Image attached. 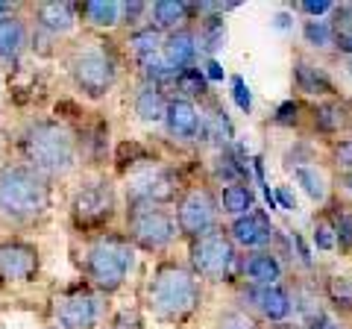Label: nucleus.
Wrapping results in <instances>:
<instances>
[{
  "instance_id": "obj_35",
  "label": "nucleus",
  "mask_w": 352,
  "mask_h": 329,
  "mask_svg": "<svg viewBox=\"0 0 352 329\" xmlns=\"http://www.w3.org/2000/svg\"><path fill=\"white\" fill-rule=\"evenodd\" d=\"M332 224H335V235H338V250L344 256H352V209L340 206L332 217Z\"/></svg>"
},
{
  "instance_id": "obj_50",
  "label": "nucleus",
  "mask_w": 352,
  "mask_h": 329,
  "mask_svg": "<svg viewBox=\"0 0 352 329\" xmlns=\"http://www.w3.org/2000/svg\"><path fill=\"white\" fill-rule=\"evenodd\" d=\"M0 329H3V326H0Z\"/></svg>"
},
{
  "instance_id": "obj_34",
  "label": "nucleus",
  "mask_w": 352,
  "mask_h": 329,
  "mask_svg": "<svg viewBox=\"0 0 352 329\" xmlns=\"http://www.w3.org/2000/svg\"><path fill=\"white\" fill-rule=\"evenodd\" d=\"M329 162H332V168L338 171V177L352 171V136L335 138L332 145H329Z\"/></svg>"
},
{
  "instance_id": "obj_46",
  "label": "nucleus",
  "mask_w": 352,
  "mask_h": 329,
  "mask_svg": "<svg viewBox=\"0 0 352 329\" xmlns=\"http://www.w3.org/2000/svg\"><path fill=\"white\" fill-rule=\"evenodd\" d=\"M273 27H276V30H294V15L279 12L276 18H273Z\"/></svg>"
},
{
  "instance_id": "obj_14",
  "label": "nucleus",
  "mask_w": 352,
  "mask_h": 329,
  "mask_svg": "<svg viewBox=\"0 0 352 329\" xmlns=\"http://www.w3.org/2000/svg\"><path fill=\"white\" fill-rule=\"evenodd\" d=\"M38 268L36 247L24 244V241H9L0 244V277L6 282H27Z\"/></svg>"
},
{
  "instance_id": "obj_1",
  "label": "nucleus",
  "mask_w": 352,
  "mask_h": 329,
  "mask_svg": "<svg viewBox=\"0 0 352 329\" xmlns=\"http://www.w3.org/2000/svg\"><path fill=\"white\" fill-rule=\"evenodd\" d=\"M147 303L162 321H182L200 303V282L197 273L182 265H162L153 273L147 288Z\"/></svg>"
},
{
  "instance_id": "obj_33",
  "label": "nucleus",
  "mask_w": 352,
  "mask_h": 329,
  "mask_svg": "<svg viewBox=\"0 0 352 329\" xmlns=\"http://www.w3.org/2000/svg\"><path fill=\"white\" fill-rule=\"evenodd\" d=\"M332 24H335V53L340 59H349L352 56V18L338 12V6H335Z\"/></svg>"
},
{
  "instance_id": "obj_41",
  "label": "nucleus",
  "mask_w": 352,
  "mask_h": 329,
  "mask_svg": "<svg viewBox=\"0 0 352 329\" xmlns=\"http://www.w3.org/2000/svg\"><path fill=\"white\" fill-rule=\"evenodd\" d=\"M291 244L296 247V256H300V262L305 268H311L314 262H311V250H308V244H305V238L300 235V233H291Z\"/></svg>"
},
{
  "instance_id": "obj_25",
  "label": "nucleus",
  "mask_w": 352,
  "mask_h": 329,
  "mask_svg": "<svg viewBox=\"0 0 352 329\" xmlns=\"http://www.w3.org/2000/svg\"><path fill=\"white\" fill-rule=\"evenodd\" d=\"M38 24L44 27V30H50V32H68L71 27H74V12H76V6L74 3H41L38 9Z\"/></svg>"
},
{
  "instance_id": "obj_11",
  "label": "nucleus",
  "mask_w": 352,
  "mask_h": 329,
  "mask_svg": "<svg viewBox=\"0 0 352 329\" xmlns=\"http://www.w3.org/2000/svg\"><path fill=\"white\" fill-rule=\"evenodd\" d=\"M115 209V194L109 182H91L74 197V217L80 224H103Z\"/></svg>"
},
{
  "instance_id": "obj_8",
  "label": "nucleus",
  "mask_w": 352,
  "mask_h": 329,
  "mask_svg": "<svg viewBox=\"0 0 352 329\" xmlns=\"http://www.w3.org/2000/svg\"><path fill=\"white\" fill-rule=\"evenodd\" d=\"M217 217H220V200L212 194V189L206 185H194L179 197V206H176V224L185 235L200 238L206 233H214L217 229Z\"/></svg>"
},
{
  "instance_id": "obj_37",
  "label": "nucleus",
  "mask_w": 352,
  "mask_h": 329,
  "mask_svg": "<svg viewBox=\"0 0 352 329\" xmlns=\"http://www.w3.org/2000/svg\"><path fill=\"white\" fill-rule=\"evenodd\" d=\"M338 3H329V0H311V3H294L296 12H305L308 21H323L326 15H335Z\"/></svg>"
},
{
  "instance_id": "obj_16",
  "label": "nucleus",
  "mask_w": 352,
  "mask_h": 329,
  "mask_svg": "<svg viewBox=\"0 0 352 329\" xmlns=\"http://www.w3.org/2000/svg\"><path fill=\"white\" fill-rule=\"evenodd\" d=\"M56 329H91L97 323V300L88 291H74L56 303Z\"/></svg>"
},
{
  "instance_id": "obj_22",
  "label": "nucleus",
  "mask_w": 352,
  "mask_h": 329,
  "mask_svg": "<svg viewBox=\"0 0 352 329\" xmlns=\"http://www.w3.org/2000/svg\"><path fill=\"white\" fill-rule=\"evenodd\" d=\"M323 297L332 306V312L340 317L352 315V279L344 273H329L323 282Z\"/></svg>"
},
{
  "instance_id": "obj_42",
  "label": "nucleus",
  "mask_w": 352,
  "mask_h": 329,
  "mask_svg": "<svg viewBox=\"0 0 352 329\" xmlns=\"http://www.w3.org/2000/svg\"><path fill=\"white\" fill-rule=\"evenodd\" d=\"M276 200L285 212H296V197L291 191V185H276Z\"/></svg>"
},
{
  "instance_id": "obj_47",
  "label": "nucleus",
  "mask_w": 352,
  "mask_h": 329,
  "mask_svg": "<svg viewBox=\"0 0 352 329\" xmlns=\"http://www.w3.org/2000/svg\"><path fill=\"white\" fill-rule=\"evenodd\" d=\"M338 185H340V191H344L346 197H352V171H349V173H340Z\"/></svg>"
},
{
  "instance_id": "obj_28",
  "label": "nucleus",
  "mask_w": 352,
  "mask_h": 329,
  "mask_svg": "<svg viewBox=\"0 0 352 329\" xmlns=\"http://www.w3.org/2000/svg\"><path fill=\"white\" fill-rule=\"evenodd\" d=\"M126 47L135 53L138 59L153 56V53H162V47H164V32H162L159 27L147 24V27H141V30H135V32H129Z\"/></svg>"
},
{
  "instance_id": "obj_21",
  "label": "nucleus",
  "mask_w": 352,
  "mask_h": 329,
  "mask_svg": "<svg viewBox=\"0 0 352 329\" xmlns=\"http://www.w3.org/2000/svg\"><path fill=\"white\" fill-rule=\"evenodd\" d=\"M168 103L164 100V94L159 85H141V89L135 92V100H132V106H135V115L141 120H147V124H159V120L168 118Z\"/></svg>"
},
{
  "instance_id": "obj_36",
  "label": "nucleus",
  "mask_w": 352,
  "mask_h": 329,
  "mask_svg": "<svg viewBox=\"0 0 352 329\" xmlns=\"http://www.w3.org/2000/svg\"><path fill=\"white\" fill-rule=\"evenodd\" d=\"M214 329H258V323H256V317L247 315V312H241V309H226V312L217 315Z\"/></svg>"
},
{
  "instance_id": "obj_24",
  "label": "nucleus",
  "mask_w": 352,
  "mask_h": 329,
  "mask_svg": "<svg viewBox=\"0 0 352 329\" xmlns=\"http://www.w3.org/2000/svg\"><path fill=\"white\" fill-rule=\"evenodd\" d=\"M220 209H223L229 217H244L250 212H256V194H252L250 185H226L223 191H220Z\"/></svg>"
},
{
  "instance_id": "obj_48",
  "label": "nucleus",
  "mask_w": 352,
  "mask_h": 329,
  "mask_svg": "<svg viewBox=\"0 0 352 329\" xmlns=\"http://www.w3.org/2000/svg\"><path fill=\"white\" fill-rule=\"evenodd\" d=\"M340 71H344V76L352 83V56L349 59H340Z\"/></svg>"
},
{
  "instance_id": "obj_19",
  "label": "nucleus",
  "mask_w": 352,
  "mask_h": 329,
  "mask_svg": "<svg viewBox=\"0 0 352 329\" xmlns=\"http://www.w3.org/2000/svg\"><path fill=\"white\" fill-rule=\"evenodd\" d=\"M197 50H200V45H197V32L182 27V30H173L168 39H164V47H162V56L168 59V65L176 71V76H179L182 71L194 68V59H197Z\"/></svg>"
},
{
  "instance_id": "obj_30",
  "label": "nucleus",
  "mask_w": 352,
  "mask_h": 329,
  "mask_svg": "<svg viewBox=\"0 0 352 329\" xmlns=\"http://www.w3.org/2000/svg\"><path fill=\"white\" fill-rule=\"evenodd\" d=\"M302 39L311 50H335V24L332 21H305L302 24Z\"/></svg>"
},
{
  "instance_id": "obj_32",
  "label": "nucleus",
  "mask_w": 352,
  "mask_h": 329,
  "mask_svg": "<svg viewBox=\"0 0 352 329\" xmlns=\"http://www.w3.org/2000/svg\"><path fill=\"white\" fill-rule=\"evenodd\" d=\"M311 241H314V250L320 253H335L338 250V235H335V224L329 215L314 217V229H311Z\"/></svg>"
},
{
  "instance_id": "obj_2",
  "label": "nucleus",
  "mask_w": 352,
  "mask_h": 329,
  "mask_svg": "<svg viewBox=\"0 0 352 329\" xmlns=\"http://www.w3.org/2000/svg\"><path fill=\"white\" fill-rule=\"evenodd\" d=\"M24 156L32 171L44 173H65L74 164V136L71 129L59 124V120H36L27 127L24 138H21Z\"/></svg>"
},
{
  "instance_id": "obj_43",
  "label": "nucleus",
  "mask_w": 352,
  "mask_h": 329,
  "mask_svg": "<svg viewBox=\"0 0 352 329\" xmlns=\"http://www.w3.org/2000/svg\"><path fill=\"white\" fill-rule=\"evenodd\" d=\"M203 74H206V80H208V83H223V76H226L223 65H220L217 59H206V65H203Z\"/></svg>"
},
{
  "instance_id": "obj_29",
  "label": "nucleus",
  "mask_w": 352,
  "mask_h": 329,
  "mask_svg": "<svg viewBox=\"0 0 352 329\" xmlns=\"http://www.w3.org/2000/svg\"><path fill=\"white\" fill-rule=\"evenodd\" d=\"M197 41H200V47L208 53V59H214V53L226 45V21H223V15H206L203 24H200V36H197Z\"/></svg>"
},
{
  "instance_id": "obj_12",
  "label": "nucleus",
  "mask_w": 352,
  "mask_h": 329,
  "mask_svg": "<svg viewBox=\"0 0 352 329\" xmlns=\"http://www.w3.org/2000/svg\"><path fill=\"white\" fill-rule=\"evenodd\" d=\"M311 127L314 133H320L326 138H344L352 129V106L340 97H332V100H320L311 106Z\"/></svg>"
},
{
  "instance_id": "obj_6",
  "label": "nucleus",
  "mask_w": 352,
  "mask_h": 329,
  "mask_svg": "<svg viewBox=\"0 0 352 329\" xmlns=\"http://www.w3.org/2000/svg\"><path fill=\"white\" fill-rule=\"evenodd\" d=\"M68 68L76 89L88 97H103L115 85V59L100 41H82L74 47Z\"/></svg>"
},
{
  "instance_id": "obj_44",
  "label": "nucleus",
  "mask_w": 352,
  "mask_h": 329,
  "mask_svg": "<svg viewBox=\"0 0 352 329\" xmlns=\"http://www.w3.org/2000/svg\"><path fill=\"white\" fill-rule=\"evenodd\" d=\"M112 329H144V326H141V317L135 312H120L115 317V326Z\"/></svg>"
},
{
  "instance_id": "obj_3",
  "label": "nucleus",
  "mask_w": 352,
  "mask_h": 329,
  "mask_svg": "<svg viewBox=\"0 0 352 329\" xmlns=\"http://www.w3.org/2000/svg\"><path fill=\"white\" fill-rule=\"evenodd\" d=\"M50 191L38 171L24 168V164H9L0 171V212L15 217V221H30L47 209Z\"/></svg>"
},
{
  "instance_id": "obj_26",
  "label": "nucleus",
  "mask_w": 352,
  "mask_h": 329,
  "mask_svg": "<svg viewBox=\"0 0 352 329\" xmlns=\"http://www.w3.org/2000/svg\"><path fill=\"white\" fill-rule=\"evenodd\" d=\"M80 12L94 27H115L124 21L120 18L124 15V3H118V0H88V3L80 6Z\"/></svg>"
},
{
  "instance_id": "obj_27",
  "label": "nucleus",
  "mask_w": 352,
  "mask_h": 329,
  "mask_svg": "<svg viewBox=\"0 0 352 329\" xmlns=\"http://www.w3.org/2000/svg\"><path fill=\"white\" fill-rule=\"evenodd\" d=\"M27 45V30L18 18H0V59H15Z\"/></svg>"
},
{
  "instance_id": "obj_40",
  "label": "nucleus",
  "mask_w": 352,
  "mask_h": 329,
  "mask_svg": "<svg viewBox=\"0 0 352 329\" xmlns=\"http://www.w3.org/2000/svg\"><path fill=\"white\" fill-rule=\"evenodd\" d=\"M308 329H344V323H340V317H338L335 312L320 309L317 315H311V321H308Z\"/></svg>"
},
{
  "instance_id": "obj_4",
  "label": "nucleus",
  "mask_w": 352,
  "mask_h": 329,
  "mask_svg": "<svg viewBox=\"0 0 352 329\" xmlns=\"http://www.w3.org/2000/svg\"><path fill=\"white\" fill-rule=\"evenodd\" d=\"M129 268H132V247L126 238L100 235L91 241L88 256H85V273L97 288H103V291L120 288Z\"/></svg>"
},
{
  "instance_id": "obj_18",
  "label": "nucleus",
  "mask_w": 352,
  "mask_h": 329,
  "mask_svg": "<svg viewBox=\"0 0 352 329\" xmlns=\"http://www.w3.org/2000/svg\"><path fill=\"white\" fill-rule=\"evenodd\" d=\"M164 124H168V133L179 141H194L203 133L200 109L194 106V100H185V97H173L168 103V118H164Z\"/></svg>"
},
{
  "instance_id": "obj_10",
  "label": "nucleus",
  "mask_w": 352,
  "mask_h": 329,
  "mask_svg": "<svg viewBox=\"0 0 352 329\" xmlns=\"http://www.w3.org/2000/svg\"><path fill=\"white\" fill-rule=\"evenodd\" d=\"M294 89L305 97H317V103L338 97L335 76L329 74L326 65L308 56H294Z\"/></svg>"
},
{
  "instance_id": "obj_39",
  "label": "nucleus",
  "mask_w": 352,
  "mask_h": 329,
  "mask_svg": "<svg viewBox=\"0 0 352 329\" xmlns=\"http://www.w3.org/2000/svg\"><path fill=\"white\" fill-rule=\"evenodd\" d=\"M232 100L238 103L241 112L250 115V109H252V94H250V85L244 83V76H232Z\"/></svg>"
},
{
  "instance_id": "obj_20",
  "label": "nucleus",
  "mask_w": 352,
  "mask_h": 329,
  "mask_svg": "<svg viewBox=\"0 0 352 329\" xmlns=\"http://www.w3.org/2000/svg\"><path fill=\"white\" fill-rule=\"evenodd\" d=\"M288 173L294 177V182L300 185L302 194L311 203H317V206L329 203V180H326V173H323L320 164H300V168H294Z\"/></svg>"
},
{
  "instance_id": "obj_7",
  "label": "nucleus",
  "mask_w": 352,
  "mask_h": 329,
  "mask_svg": "<svg viewBox=\"0 0 352 329\" xmlns=\"http://www.w3.org/2000/svg\"><path fill=\"white\" fill-rule=\"evenodd\" d=\"M126 229H129V238L144 250H164V247H170V241L176 238L179 224L164 209H159V206L132 203L129 215H126Z\"/></svg>"
},
{
  "instance_id": "obj_49",
  "label": "nucleus",
  "mask_w": 352,
  "mask_h": 329,
  "mask_svg": "<svg viewBox=\"0 0 352 329\" xmlns=\"http://www.w3.org/2000/svg\"><path fill=\"white\" fill-rule=\"evenodd\" d=\"M6 9H9V3H0V18H3V12H6Z\"/></svg>"
},
{
  "instance_id": "obj_45",
  "label": "nucleus",
  "mask_w": 352,
  "mask_h": 329,
  "mask_svg": "<svg viewBox=\"0 0 352 329\" xmlns=\"http://www.w3.org/2000/svg\"><path fill=\"white\" fill-rule=\"evenodd\" d=\"M147 3H138V0H132V3H124V18H126V24H138V18L147 12Z\"/></svg>"
},
{
  "instance_id": "obj_38",
  "label": "nucleus",
  "mask_w": 352,
  "mask_h": 329,
  "mask_svg": "<svg viewBox=\"0 0 352 329\" xmlns=\"http://www.w3.org/2000/svg\"><path fill=\"white\" fill-rule=\"evenodd\" d=\"M300 103L296 100H285L279 109H276V115H273V124L276 127H294L296 120H300Z\"/></svg>"
},
{
  "instance_id": "obj_31",
  "label": "nucleus",
  "mask_w": 352,
  "mask_h": 329,
  "mask_svg": "<svg viewBox=\"0 0 352 329\" xmlns=\"http://www.w3.org/2000/svg\"><path fill=\"white\" fill-rule=\"evenodd\" d=\"M176 89L182 92V97L185 100H191V97H203L206 92H208V80H206V74H203V68H188V71H182L179 76H176Z\"/></svg>"
},
{
  "instance_id": "obj_17",
  "label": "nucleus",
  "mask_w": 352,
  "mask_h": 329,
  "mask_svg": "<svg viewBox=\"0 0 352 329\" xmlns=\"http://www.w3.org/2000/svg\"><path fill=\"white\" fill-rule=\"evenodd\" d=\"M241 277L250 282V288H270V285H282L285 265L273 250H256L241 262Z\"/></svg>"
},
{
  "instance_id": "obj_5",
  "label": "nucleus",
  "mask_w": 352,
  "mask_h": 329,
  "mask_svg": "<svg viewBox=\"0 0 352 329\" xmlns=\"http://www.w3.org/2000/svg\"><path fill=\"white\" fill-rule=\"evenodd\" d=\"M191 268L208 282H229L238 270V247L223 229L191 241Z\"/></svg>"
},
{
  "instance_id": "obj_13",
  "label": "nucleus",
  "mask_w": 352,
  "mask_h": 329,
  "mask_svg": "<svg viewBox=\"0 0 352 329\" xmlns=\"http://www.w3.org/2000/svg\"><path fill=\"white\" fill-rule=\"evenodd\" d=\"M229 238L235 241V247H247V250H267L276 238V229L267 221V215L261 212H250L244 217H235L229 224Z\"/></svg>"
},
{
  "instance_id": "obj_23",
  "label": "nucleus",
  "mask_w": 352,
  "mask_h": 329,
  "mask_svg": "<svg viewBox=\"0 0 352 329\" xmlns=\"http://www.w3.org/2000/svg\"><path fill=\"white\" fill-rule=\"evenodd\" d=\"M153 18H156L159 30H182V24L194 12V3H182V0H156L150 6Z\"/></svg>"
},
{
  "instance_id": "obj_15",
  "label": "nucleus",
  "mask_w": 352,
  "mask_h": 329,
  "mask_svg": "<svg viewBox=\"0 0 352 329\" xmlns=\"http://www.w3.org/2000/svg\"><path fill=\"white\" fill-rule=\"evenodd\" d=\"M247 303L256 309L264 321L270 323H285L294 312V297L285 285H270V288H250Z\"/></svg>"
},
{
  "instance_id": "obj_9",
  "label": "nucleus",
  "mask_w": 352,
  "mask_h": 329,
  "mask_svg": "<svg viewBox=\"0 0 352 329\" xmlns=\"http://www.w3.org/2000/svg\"><path fill=\"white\" fill-rule=\"evenodd\" d=\"M126 191H129L132 203L159 206V203H168V200H173V197H176V180H173V173L164 168V164L141 159L138 168L129 173Z\"/></svg>"
}]
</instances>
